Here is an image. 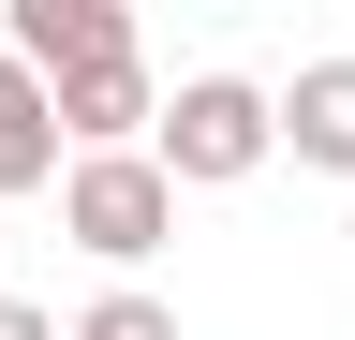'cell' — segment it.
Returning a JSON list of instances; mask_svg holds the SVG:
<instances>
[{"label": "cell", "mask_w": 355, "mask_h": 340, "mask_svg": "<svg viewBox=\"0 0 355 340\" xmlns=\"http://www.w3.org/2000/svg\"><path fill=\"white\" fill-rule=\"evenodd\" d=\"M266 148H282V104H266L252 74H193V89L163 104V148H148V163H163L178 193H237Z\"/></svg>", "instance_id": "6da1fadb"}, {"label": "cell", "mask_w": 355, "mask_h": 340, "mask_svg": "<svg viewBox=\"0 0 355 340\" xmlns=\"http://www.w3.org/2000/svg\"><path fill=\"white\" fill-rule=\"evenodd\" d=\"M60 237L104 251V267H148V251L178 237V178L148 148H89V163H60Z\"/></svg>", "instance_id": "7a4b0ae2"}, {"label": "cell", "mask_w": 355, "mask_h": 340, "mask_svg": "<svg viewBox=\"0 0 355 340\" xmlns=\"http://www.w3.org/2000/svg\"><path fill=\"white\" fill-rule=\"evenodd\" d=\"M0 45H15L44 89H74V74H104V60H148L119 0H15V15H0Z\"/></svg>", "instance_id": "3957f363"}, {"label": "cell", "mask_w": 355, "mask_h": 340, "mask_svg": "<svg viewBox=\"0 0 355 340\" xmlns=\"http://www.w3.org/2000/svg\"><path fill=\"white\" fill-rule=\"evenodd\" d=\"M282 148L311 163V178H355V60H311L282 89Z\"/></svg>", "instance_id": "277c9868"}, {"label": "cell", "mask_w": 355, "mask_h": 340, "mask_svg": "<svg viewBox=\"0 0 355 340\" xmlns=\"http://www.w3.org/2000/svg\"><path fill=\"white\" fill-rule=\"evenodd\" d=\"M0 193H60V104L15 45H0Z\"/></svg>", "instance_id": "5b68a950"}, {"label": "cell", "mask_w": 355, "mask_h": 340, "mask_svg": "<svg viewBox=\"0 0 355 340\" xmlns=\"http://www.w3.org/2000/svg\"><path fill=\"white\" fill-rule=\"evenodd\" d=\"M74 340H178V311H163V296H89V311H74Z\"/></svg>", "instance_id": "8992f818"}, {"label": "cell", "mask_w": 355, "mask_h": 340, "mask_svg": "<svg viewBox=\"0 0 355 340\" xmlns=\"http://www.w3.org/2000/svg\"><path fill=\"white\" fill-rule=\"evenodd\" d=\"M0 340H60V325H44V311H30V296H0Z\"/></svg>", "instance_id": "52a82bcc"}]
</instances>
